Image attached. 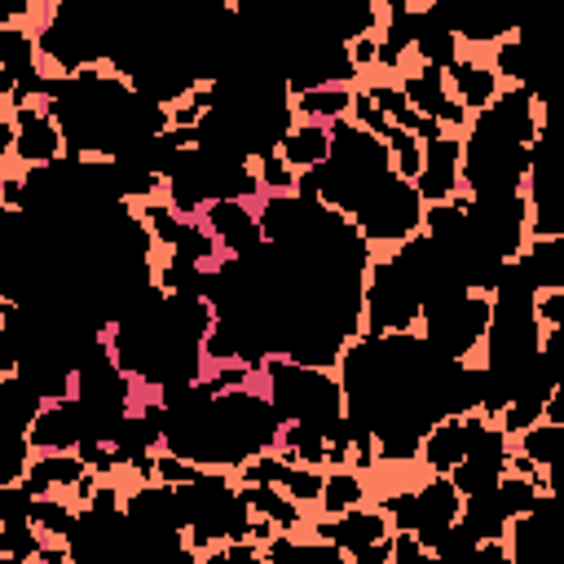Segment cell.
I'll list each match as a JSON object with an SVG mask.
<instances>
[{"label":"cell","instance_id":"cb8c5ba5","mask_svg":"<svg viewBox=\"0 0 564 564\" xmlns=\"http://www.w3.org/2000/svg\"><path fill=\"white\" fill-rule=\"evenodd\" d=\"M432 560V551L414 538V533H405V529H392V546H388V564H427Z\"/></svg>","mask_w":564,"mask_h":564},{"label":"cell","instance_id":"e0dca14e","mask_svg":"<svg viewBox=\"0 0 564 564\" xmlns=\"http://www.w3.org/2000/svg\"><path fill=\"white\" fill-rule=\"evenodd\" d=\"M44 405V392L13 366V370H0V427L9 432H31L35 414Z\"/></svg>","mask_w":564,"mask_h":564},{"label":"cell","instance_id":"d6986e66","mask_svg":"<svg viewBox=\"0 0 564 564\" xmlns=\"http://www.w3.org/2000/svg\"><path fill=\"white\" fill-rule=\"evenodd\" d=\"M546 511H551V498L533 502L529 511L511 516L507 529H502V546H507V564H524L533 555H542V542H546Z\"/></svg>","mask_w":564,"mask_h":564},{"label":"cell","instance_id":"5b68a950","mask_svg":"<svg viewBox=\"0 0 564 564\" xmlns=\"http://www.w3.org/2000/svg\"><path fill=\"white\" fill-rule=\"evenodd\" d=\"M423 313V286L405 269L397 251H370L366 278H361V330L388 335V330H419Z\"/></svg>","mask_w":564,"mask_h":564},{"label":"cell","instance_id":"7a4b0ae2","mask_svg":"<svg viewBox=\"0 0 564 564\" xmlns=\"http://www.w3.org/2000/svg\"><path fill=\"white\" fill-rule=\"evenodd\" d=\"M44 101L62 128L66 159H79V163L137 159L167 128V106L150 101L141 88H132L128 75L110 66L48 75Z\"/></svg>","mask_w":564,"mask_h":564},{"label":"cell","instance_id":"7c38bea8","mask_svg":"<svg viewBox=\"0 0 564 564\" xmlns=\"http://www.w3.org/2000/svg\"><path fill=\"white\" fill-rule=\"evenodd\" d=\"M88 436V423H84V405L75 397H48L26 432L31 449L44 454V449H79V441Z\"/></svg>","mask_w":564,"mask_h":564},{"label":"cell","instance_id":"2e32d148","mask_svg":"<svg viewBox=\"0 0 564 564\" xmlns=\"http://www.w3.org/2000/svg\"><path fill=\"white\" fill-rule=\"evenodd\" d=\"M238 485H242V480H238ZM242 498H247L251 516L269 520L278 533H304V529H308V520H313V511H308V507H300L295 498H286L278 485L247 480V485H242Z\"/></svg>","mask_w":564,"mask_h":564},{"label":"cell","instance_id":"4fadbf2b","mask_svg":"<svg viewBox=\"0 0 564 564\" xmlns=\"http://www.w3.org/2000/svg\"><path fill=\"white\" fill-rule=\"evenodd\" d=\"M84 471H88V463L75 449H44V454H31V467L22 476V489L31 498H44V494L70 498V489H75V480Z\"/></svg>","mask_w":564,"mask_h":564},{"label":"cell","instance_id":"ffe728a7","mask_svg":"<svg viewBox=\"0 0 564 564\" xmlns=\"http://www.w3.org/2000/svg\"><path fill=\"white\" fill-rule=\"evenodd\" d=\"M366 498H370V476L366 471H357V467H326L313 516H339V511H348V507H357Z\"/></svg>","mask_w":564,"mask_h":564},{"label":"cell","instance_id":"52a82bcc","mask_svg":"<svg viewBox=\"0 0 564 564\" xmlns=\"http://www.w3.org/2000/svg\"><path fill=\"white\" fill-rule=\"evenodd\" d=\"M13 154L9 167H48L57 159H66V141L62 128L48 110L44 97H13Z\"/></svg>","mask_w":564,"mask_h":564},{"label":"cell","instance_id":"3957f363","mask_svg":"<svg viewBox=\"0 0 564 564\" xmlns=\"http://www.w3.org/2000/svg\"><path fill=\"white\" fill-rule=\"evenodd\" d=\"M260 388L273 401L282 423H313V427L326 432V441H348L352 436L335 370L286 361V357H264L260 361Z\"/></svg>","mask_w":564,"mask_h":564},{"label":"cell","instance_id":"9c48e42d","mask_svg":"<svg viewBox=\"0 0 564 564\" xmlns=\"http://www.w3.org/2000/svg\"><path fill=\"white\" fill-rule=\"evenodd\" d=\"M507 454H511V441H507V432L489 419V423L476 432V441L467 445V454H463L445 476L454 480V489H458L463 498L489 494V489L502 480V471H507Z\"/></svg>","mask_w":564,"mask_h":564},{"label":"cell","instance_id":"8fae6325","mask_svg":"<svg viewBox=\"0 0 564 564\" xmlns=\"http://www.w3.org/2000/svg\"><path fill=\"white\" fill-rule=\"evenodd\" d=\"M198 216L225 256H251L264 242L256 220V198H212L207 207H198Z\"/></svg>","mask_w":564,"mask_h":564},{"label":"cell","instance_id":"83f0119b","mask_svg":"<svg viewBox=\"0 0 564 564\" xmlns=\"http://www.w3.org/2000/svg\"><path fill=\"white\" fill-rule=\"evenodd\" d=\"M13 93H18L13 75H9V70H0V106H4V101H13Z\"/></svg>","mask_w":564,"mask_h":564},{"label":"cell","instance_id":"484cf974","mask_svg":"<svg viewBox=\"0 0 564 564\" xmlns=\"http://www.w3.org/2000/svg\"><path fill=\"white\" fill-rule=\"evenodd\" d=\"M9 154H13V106L4 101L0 106V172L9 167Z\"/></svg>","mask_w":564,"mask_h":564},{"label":"cell","instance_id":"d4e9b609","mask_svg":"<svg viewBox=\"0 0 564 564\" xmlns=\"http://www.w3.org/2000/svg\"><path fill=\"white\" fill-rule=\"evenodd\" d=\"M533 317L538 326H564V286L533 291Z\"/></svg>","mask_w":564,"mask_h":564},{"label":"cell","instance_id":"9a60e30c","mask_svg":"<svg viewBox=\"0 0 564 564\" xmlns=\"http://www.w3.org/2000/svg\"><path fill=\"white\" fill-rule=\"evenodd\" d=\"M511 264H516V273H520V278H524L533 291L564 286V234H551V238H529Z\"/></svg>","mask_w":564,"mask_h":564},{"label":"cell","instance_id":"4316f807","mask_svg":"<svg viewBox=\"0 0 564 564\" xmlns=\"http://www.w3.org/2000/svg\"><path fill=\"white\" fill-rule=\"evenodd\" d=\"M18 366V348H13V335H9V326L0 322V370H13Z\"/></svg>","mask_w":564,"mask_h":564},{"label":"cell","instance_id":"5bb4252c","mask_svg":"<svg viewBox=\"0 0 564 564\" xmlns=\"http://www.w3.org/2000/svg\"><path fill=\"white\" fill-rule=\"evenodd\" d=\"M445 70V84H449V93L463 101V110L471 115V110H480V106H489L494 101V93L502 88L498 84V75L489 70V62L480 57V53H458L454 62H445L441 66Z\"/></svg>","mask_w":564,"mask_h":564},{"label":"cell","instance_id":"30bf717a","mask_svg":"<svg viewBox=\"0 0 564 564\" xmlns=\"http://www.w3.org/2000/svg\"><path fill=\"white\" fill-rule=\"evenodd\" d=\"M414 189H419L423 207L463 194V137L458 132H436L432 141H423V163H419Z\"/></svg>","mask_w":564,"mask_h":564},{"label":"cell","instance_id":"ba28073f","mask_svg":"<svg viewBox=\"0 0 564 564\" xmlns=\"http://www.w3.org/2000/svg\"><path fill=\"white\" fill-rule=\"evenodd\" d=\"M392 79H397V88L405 93V101L419 110V115H427V119H436L445 132H463L467 128V110H463V101L449 93V84H445V70L441 66H427V62H414V57H405L397 70H392Z\"/></svg>","mask_w":564,"mask_h":564},{"label":"cell","instance_id":"8992f818","mask_svg":"<svg viewBox=\"0 0 564 564\" xmlns=\"http://www.w3.org/2000/svg\"><path fill=\"white\" fill-rule=\"evenodd\" d=\"M308 533L330 542L344 560H357V564H383L388 546H392V524L379 511V502H370V498L339 511V516H313Z\"/></svg>","mask_w":564,"mask_h":564},{"label":"cell","instance_id":"277c9868","mask_svg":"<svg viewBox=\"0 0 564 564\" xmlns=\"http://www.w3.org/2000/svg\"><path fill=\"white\" fill-rule=\"evenodd\" d=\"M370 502H379V511L388 516L392 529L414 533V538L432 551V560H436V546L449 538V529L458 524V511H463V494H458L454 480L441 476V471H423L419 485H401V489L370 494Z\"/></svg>","mask_w":564,"mask_h":564},{"label":"cell","instance_id":"44dd1931","mask_svg":"<svg viewBox=\"0 0 564 564\" xmlns=\"http://www.w3.org/2000/svg\"><path fill=\"white\" fill-rule=\"evenodd\" d=\"M348 106H352V84H313V88H295V93H291L295 119L335 123V119L348 115Z\"/></svg>","mask_w":564,"mask_h":564},{"label":"cell","instance_id":"ac0fdd59","mask_svg":"<svg viewBox=\"0 0 564 564\" xmlns=\"http://www.w3.org/2000/svg\"><path fill=\"white\" fill-rule=\"evenodd\" d=\"M278 154L295 167V172H313L326 154H330V123L317 119H291V128L278 141Z\"/></svg>","mask_w":564,"mask_h":564},{"label":"cell","instance_id":"6da1fadb","mask_svg":"<svg viewBox=\"0 0 564 564\" xmlns=\"http://www.w3.org/2000/svg\"><path fill=\"white\" fill-rule=\"evenodd\" d=\"M295 194H308L352 220L370 251H392L423 229V198L414 181H405L392 167L388 145L348 115L330 123V154L313 172H300Z\"/></svg>","mask_w":564,"mask_h":564},{"label":"cell","instance_id":"7402d4cb","mask_svg":"<svg viewBox=\"0 0 564 564\" xmlns=\"http://www.w3.org/2000/svg\"><path fill=\"white\" fill-rule=\"evenodd\" d=\"M31 441L26 432H9L0 427V485H22L26 467H31Z\"/></svg>","mask_w":564,"mask_h":564},{"label":"cell","instance_id":"603a6c76","mask_svg":"<svg viewBox=\"0 0 564 564\" xmlns=\"http://www.w3.org/2000/svg\"><path fill=\"white\" fill-rule=\"evenodd\" d=\"M31 524V494L22 485H0V529Z\"/></svg>","mask_w":564,"mask_h":564}]
</instances>
